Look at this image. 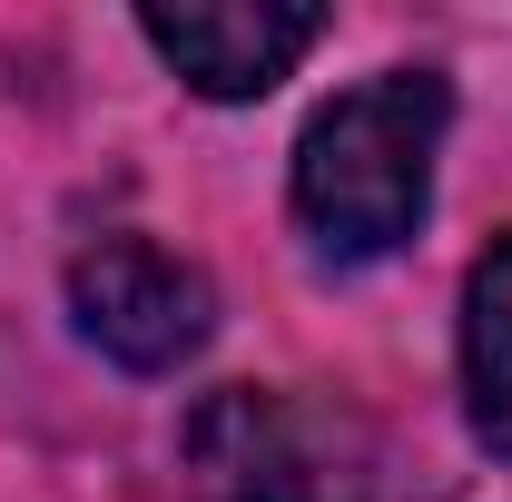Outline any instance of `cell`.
<instances>
[{
	"label": "cell",
	"instance_id": "3957f363",
	"mask_svg": "<svg viewBox=\"0 0 512 502\" xmlns=\"http://www.w3.org/2000/svg\"><path fill=\"white\" fill-rule=\"evenodd\" d=\"M69 315H79V335L128 365V375H178L197 345H207V325H217V296H207V276H197L188 256L148 247V237H99V247L69 266Z\"/></svg>",
	"mask_w": 512,
	"mask_h": 502
},
{
	"label": "cell",
	"instance_id": "6da1fadb",
	"mask_svg": "<svg viewBox=\"0 0 512 502\" xmlns=\"http://www.w3.org/2000/svg\"><path fill=\"white\" fill-rule=\"evenodd\" d=\"M444 119H453V89L434 69H384V79L325 99L306 119V138H296V217L335 266L394 256L424 227Z\"/></svg>",
	"mask_w": 512,
	"mask_h": 502
},
{
	"label": "cell",
	"instance_id": "7a4b0ae2",
	"mask_svg": "<svg viewBox=\"0 0 512 502\" xmlns=\"http://www.w3.org/2000/svg\"><path fill=\"white\" fill-rule=\"evenodd\" d=\"M188 483L197 502H355L325 414L266 384H227L188 414Z\"/></svg>",
	"mask_w": 512,
	"mask_h": 502
},
{
	"label": "cell",
	"instance_id": "5b68a950",
	"mask_svg": "<svg viewBox=\"0 0 512 502\" xmlns=\"http://www.w3.org/2000/svg\"><path fill=\"white\" fill-rule=\"evenodd\" d=\"M463 404L473 434L512 463V237H493V256L463 276Z\"/></svg>",
	"mask_w": 512,
	"mask_h": 502
},
{
	"label": "cell",
	"instance_id": "277c9868",
	"mask_svg": "<svg viewBox=\"0 0 512 502\" xmlns=\"http://www.w3.org/2000/svg\"><path fill=\"white\" fill-rule=\"evenodd\" d=\"M138 30L197 99H266L325 40V10L316 0H178V10H138Z\"/></svg>",
	"mask_w": 512,
	"mask_h": 502
}]
</instances>
